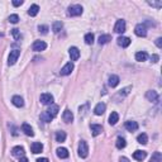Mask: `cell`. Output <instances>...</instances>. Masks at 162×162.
<instances>
[{"mask_svg":"<svg viewBox=\"0 0 162 162\" xmlns=\"http://www.w3.org/2000/svg\"><path fill=\"white\" fill-rule=\"evenodd\" d=\"M111 41V37L109 34H101L99 37V44H107Z\"/></svg>","mask_w":162,"mask_h":162,"instance_id":"26","label":"cell"},{"mask_svg":"<svg viewBox=\"0 0 162 162\" xmlns=\"http://www.w3.org/2000/svg\"><path fill=\"white\" fill-rule=\"evenodd\" d=\"M117 42H118V44L120 46V47H128V46L131 44V38H128V37H119L117 39Z\"/></svg>","mask_w":162,"mask_h":162,"instance_id":"17","label":"cell"},{"mask_svg":"<svg viewBox=\"0 0 162 162\" xmlns=\"http://www.w3.org/2000/svg\"><path fill=\"white\" fill-rule=\"evenodd\" d=\"M119 76H117V75H111L110 77H109V86L110 87H115V86H118V84H119Z\"/></svg>","mask_w":162,"mask_h":162,"instance_id":"23","label":"cell"},{"mask_svg":"<svg viewBox=\"0 0 162 162\" xmlns=\"http://www.w3.org/2000/svg\"><path fill=\"white\" fill-rule=\"evenodd\" d=\"M62 119H64L65 123H71V122L74 120V114H72V111L70 110V109H66V110L64 111Z\"/></svg>","mask_w":162,"mask_h":162,"instance_id":"12","label":"cell"},{"mask_svg":"<svg viewBox=\"0 0 162 162\" xmlns=\"http://www.w3.org/2000/svg\"><path fill=\"white\" fill-rule=\"evenodd\" d=\"M158 59H160L158 55H152V56H151V61L154 62V64H156V62H158Z\"/></svg>","mask_w":162,"mask_h":162,"instance_id":"40","label":"cell"},{"mask_svg":"<svg viewBox=\"0 0 162 162\" xmlns=\"http://www.w3.org/2000/svg\"><path fill=\"white\" fill-rule=\"evenodd\" d=\"M31 151H32V153H34V154L41 153V152L43 151V144L39 143V142H33L32 146H31Z\"/></svg>","mask_w":162,"mask_h":162,"instance_id":"11","label":"cell"},{"mask_svg":"<svg viewBox=\"0 0 162 162\" xmlns=\"http://www.w3.org/2000/svg\"><path fill=\"white\" fill-rule=\"evenodd\" d=\"M47 48V43L43 41H36L34 43L32 44V49L36 52H41V51H44Z\"/></svg>","mask_w":162,"mask_h":162,"instance_id":"7","label":"cell"},{"mask_svg":"<svg viewBox=\"0 0 162 162\" xmlns=\"http://www.w3.org/2000/svg\"><path fill=\"white\" fill-rule=\"evenodd\" d=\"M119 162H131V161L128 160L127 157H120V160H119Z\"/></svg>","mask_w":162,"mask_h":162,"instance_id":"44","label":"cell"},{"mask_svg":"<svg viewBox=\"0 0 162 162\" xmlns=\"http://www.w3.org/2000/svg\"><path fill=\"white\" fill-rule=\"evenodd\" d=\"M37 162H49L48 161V158H46V157H42V158H38Z\"/></svg>","mask_w":162,"mask_h":162,"instance_id":"43","label":"cell"},{"mask_svg":"<svg viewBox=\"0 0 162 162\" xmlns=\"http://www.w3.org/2000/svg\"><path fill=\"white\" fill-rule=\"evenodd\" d=\"M148 4L154 6V8H157V9H160L162 6V1H148Z\"/></svg>","mask_w":162,"mask_h":162,"instance_id":"39","label":"cell"},{"mask_svg":"<svg viewBox=\"0 0 162 162\" xmlns=\"http://www.w3.org/2000/svg\"><path fill=\"white\" fill-rule=\"evenodd\" d=\"M72 70H74V64L72 62H68V64H66L64 67L61 68V71H59V74H61L62 76H67V75H70Z\"/></svg>","mask_w":162,"mask_h":162,"instance_id":"8","label":"cell"},{"mask_svg":"<svg viewBox=\"0 0 162 162\" xmlns=\"http://www.w3.org/2000/svg\"><path fill=\"white\" fill-rule=\"evenodd\" d=\"M23 4V0H13V5L14 6H21Z\"/></svg>","mask_w":162,"mask_h":162,"instance_id":"41","label":"cell"},{"mask_svg":"<svg viewBox=\"0 0 162 162\" xmlns=\"http://www.w3.org/2000/svg\"><path fill=\"white\" fill-rule=\"evenodd\" d=\"M56 152H57V156L59 158H67L68 157V151H67V148H65V147H58L57 150H56Z\"/></svg>","mask_w":162,"mask_h":162,"instance_id":"21","label":"cell"},{"mask_svg":"<svg viewBox=\"0 0 162 162\" xmlns=\"http://www.w3.org/2000/svg\"><path fill=\"white\" fill-rule=\"evenodd\" d=\"M19 162H29V161L27 157H22V158H19Z\"/></svg>","mask_w":162,"mask_h":162,"instance_id":"45","label":"cell"},{"mask_svg":"<svg viewBox=\"0 0 162 162\" xmlns=\"http://www.w3.org/2000/svg\"><path fill=\"white\" fill-rule=\"evenodd\" d=\"M125 129L128 132H135L138 129V123L137 122H133V120L125 122Z\"/></svg>","mask_w":162,"mask_h":162,"instance_id":"13","label":"cell"},{"mask_svg":"<svg viewBox=\"0 0 162 162\" xmlns=\"http://www.w3.org/2000/svg\"><path fill=\"white\" fill-rule=\"evenodd\" d=\"M52 119H53V118H52L51 115H49V114L47 113V111H43V113H41V120H42V122L49 123V122H51Z\"/></svg>","mask_w":162,"mask_h":162,"instance_id":"33","label":"cell"},{"mask_svg":"<svg viewBox=\"0 0 162 162\" xmlns=\"http://www.w3.org/2000/svg\"><path fill=\"white\" fill-rule=\"evenodd\" d=\"M9 22L13 23V24H16V23L19 22V16H18V14H12L10 16H9Z\"/></svg>","mask_w":162,"mask_h":162,"instance_id":"36","label":"cell"},{"mask_svg":"<svg viewBox=\"0 0 162 162\" xmlns=\"http://www.w3.org/2000/svg\"><path fill=\"white\" fill-rule=\"evenodd\" d=\"M114 32L118 33V34H123L125 32V22L123 19H118L117 23L114 25Z\"/></svg>","mask_w":162,"mask_h":162,"instance_id":"6","label":"cell"},{"mask_svg":"<svg viewBox=\"0 0 162 162\" xmlns=\"http://www.w3.org/2000/svg\"><path fill=\"white\" fill-rule=\"evenodd\" d=\"M119 122V115L117 111H111L110 117H109V124L110 125H115Z\"/></svg>","mask_w":162,"mask_h":162,"instance_id":"24","label":"cell"},{"mask_svg":"<svg viewBox=\"0 0 162 162\" xmlns=\"http://www.w3.org/2000/svg\"><path fill=\"white\" fill-rule=\"evenodd\" d=\"M156 46H157L158 48H162V38L161 37L156 39Z\"/></svg>","mask_w":162,"mask_h":162,"instance_id":"42","label":"cell"},{"mask_svg":"<svg viewBox=\"0 0 162 162\" xmlns=\"http://www.w3.org/2000/svg\"><path fill=\"white\" fill-rule=\"evenodd\" d=\"M12 34L14 36V38L16 39V41H19V39H21V32H19V29H18V28L12 29Z\"/></svg>","mask_w":162,"mask_h":162,"instance_id":"37","label":"cell"},{"mask_svg":"<svg viewBox=\"0 0 162 162\" xmlns=\"http://www.w3.org/2000/svg\"><path fill=\"white\" fill-rule=\"evenodd\" d=\"M39 100H41V103L44 104V105H51V104H53L55 99H53V95L52 94H49V92H44V94L41 95Z\"/></svg>","mask_w":162,"mask_h":162,"instance_id":"3","label":"cell"},{"mask_svg":"<svg viewBox=\"0 0 162 162\" xmlns=\"http://www.w3.org/2000/svg\"><path fill=\"white\" fill-rule=\"evenodd\" d=\"M12 103L14 104L16 108H22L23 105H24V101H23V99L19 96V95H15V96L12 98Z\"/></svg>","mask_w":162,"mask_h":162,"instance_id":"22","label":"cell"},{"mask_svg":"<svg viewBox=\"0 0 162 162\" xmlns=\"http://www.w3.org/2000/svg\"><path fill=\"white\" fill-rule=\"evenodd\" d=\"M85 43L86 44H92L94 43V34L92 33H87V34H85Z\"/></svg>","mask_w":162,"mask_h":162,"instance_id":"34","label":"cell"},{"mask_svg":"<svg viewBox=\"0 0 162 162\" xmlns=\"http://www.w3.org/2000/svg\"><path fill=\"white\" fill-rule=\"evenodd\" d=\"M105 109H107V105L104 103H99V104H96V107L94 108V113L96 115H103Z\"/></svg>","mask_w":162,"mask_h":162,"instance_id":"16","label":"cell"},{"mask_svg":"<svg viewBox=\"0 0 162 162\" xmlns=\"http://www.w3.org/2000/svg\"><path fill=\"white\" fill-rule=\"evenodd\" d=\"M19 56H21V51L19 49H13V51H10V55H9L8 57V65H14L16 61H18Z\"/></svg>","mask_w":162,"mask_h":162,"instance_id":"4","label":"cell"},{"mask_svg":"<svg viewBox=\"0 0 162 162\" xmlns=\"http://www.w3.org/2000/svg\"><path fill=\"white\" fill-rule=\"evenodd\" d=\"M62 27H64V24H62L61 22H55L53 24H52V31H53V33H59Z\"/></svg>","mask_w":162,"mask_h":162,"instance_id":"31","label":"cell"},{"mask_svg":"<svg viewBox=\"0 0 162 162\" xmlns=\"http://www.w3.org/2000/svg\"><path fill=\"white\" fill-rule=\"evenodd\" d=\"M68 55L71 57V61H77L79 57H80V51H79L77 47H71L68 49Z\"/></svg>","mask_w":162,"mask_h":162,"instance_id":"9","label":"cell"},{"mask_svg":"<svg viewBox=\"0 0 162 162\" xmlns=\"http://www.w3.org/2000/svg\"><path fill=\"white\" fill-rule=\"evenodd\" d=\"M137 141H138V143H141V144H147V142H148L147 134H146V133H141V134L137 137Z\"/></svg>","mask_w":162,"mask_h":162,"instance_id":"30","label":"cell"},{"mask_svg":"<svg viewBox=\"0 0 162 162\" xmlns=\"http://www.w3.org/2000/svg\"><path fill=\"white\" fill-rule=\"evenodd\" d=\"M79 156L81 158H86L87 154H89V147H87V143L85 141H80L79 143Z\"/></svg>","mask_w":162,"mask_h":162,"instance_id":"2","label":"cell"},{"mask_svg":"<svg viewBox=\"0 0 162 162\" xmlns=\"http://www.w3.org/2000/svg\"><path fill=\"white\" fill-rule=\"evenodd\" d=\"M131 90H132V86H127V87L122 89L120 92H119V95H120V96H125V95L129 94V91H131Z\"/></svg>","mask_w":162,"mask_h":162,"instance_id":"35","label":"cell"},{"mask_svg":"<svg viewBox=\"0 0 162 162\" xmlns=\"http://www.w3.org/2000/svg\"><path fill=\"white\" fill-rule=\"evenodd\" d=\"M38 12H39V6L37 4L31 5V8L28 9V14L31 15V16H36V15L38 14Z\"/></svg>","mask_w":162,"mask_h":162,"instance_id":"27","label":"cell"},{"mask_svg":"<svg viewBox=\"0 0 162 162\" xmlns=\"http://www.w3.org/2000/svg\"><path fill=\"white\" fill-rule=\"evenodd\" d=\"M90 129H91V133L94 137H96V135H99L103 132V127L101 125H99V124H91L90 125Z\"/></svg>","mask_w":162,"mask_h":162,"instance_id":"18","label":"cell"},{"mask_svg":"<svg viewBox=\"0 0 162 162\" xmlns=\"http://www.w3.org/2000/svg\"><path fill=\"white\" fill-rule=\"evenodd\" d=\"M22 131L24 132V133L27 134L28 137H33V135H34V132H33L32 127H31V125H29L28 123H23V124H22Z\"/></svg>","mask_w":162,"mask_h":162,"instance_id":"19","label":"cell"},{"mask_svg":"<svg viewBox=\"0 0 162 162\" xmlns=\"http://www.w3.org/2000/svg\"><path fill=\"white\" fill-rule=\"evenodd\" d=\"M150 162H162V154H161V152H154V153L152 154Z\"/></svg>","mask_w":162,"mask_h":162,"instance_id":"28","label":"cell"},{"mask_svg":"<svg viewBox=\"0 0 162 162\" xmlns=\"http://www.w3.org/2000/svg\"><path fill=\"white\" fill-rule=\"evenodd\" d=\"M82 6L81 5H79V4H75V5H71V6H68V9H67V14L70 15V16H79V15H81L82 14Z\"/></svg>","mask_w":162,"mask_h":162,"instance_id":"1","label":"cell"},{"mask_svg":"<svg viewBox=\"0 0 162 162\" xmlns=\"http://www.w3.org/2000/svg\"><path fill=\"white\" fill-rule=\"evenodd\" d=\"M24 148L21 147V146H15L14 148L12 150V154L14 157H19V158H22V157H24Z\"/></svg>","mask_w":162,"mask_h":162,"instance_id":"10","label":"cell"},{"mask_svg":"<svg viewBox=\"0 0 162 162\" xmlns=\"http://www.w3.org/2000/svg\"><path fill=\"white\" fill-rule=\"evenodd\" d=\"M147 156V152L146 151H141V150H137L133 153V158L134 160H137V161H143L144 158H146Z\"/></svg>","mask_w":162,"mask_h":162,"instance_id":"14","label":"cell"},{"mask_svg":"<svg viewBox=\"0 0 162 162\" xmlns=\"http://www.w3.org/2000/svg\"><path fill=\"white\" fill-rule=\"evenodd\" d=\"M125 139L124 138H122V137H118L117 138V143H115V146H117L118 150H122V148H124L125 147Z\"/></svg>","mask_w":162,"mask_h":162,"instance_id":"32","label":"cell"},{"mask_svg":"<svg viewBox=\"0 0 162 162\" xmlns=\"http://www.w3.org/2000/svg\"><path fill=\"white\" fill-rule=\"evenodd\" d=\"M146 98H147L150 101H152V103H156V101H158V94H157V92L154 91V90H150V91H147Z\"/></svg>","mask_w":162,"mask_h":162,"instance_id":"15","label":"cell"},{"mask_svg":"<svg viewBox=\"0 0 162 162\" xmlns=\"http://www.w3.org/2000/svg\"><path fill=\"white\" fill-rule=\"evenodd\" d=\"M134 33L138 37H146L147 36V27L146 24H137L134 28Z\"/></svg>","mask_w":162,"mask_h":162,"instance_id":"5","label":"cell"},{"mask_svg":"<svg viewBox=\"0 0 162 162\" xmlns=\"http://www.w3.org/2000/svg\"><path fill=\"white\" fill-rule=\"evenodd\" d=\"M66 137H67V135H66V132H64V131H58L57 133H56V141L59 142V143L65 142Z\"/></svg>","mask_w":162,"mask_h":162,"instance_id":"25","label":"cell"},{"mask_svg":"<svg viewBox=\"0 0 162 162\" xmlns=\"http://www.w3.org/2000/svg\"><path fill=\"white\" fill-rule=\"evenodd\" d=\"M38 31L42 33V34H47L48 31H49V28H48V25H39L38 27Z\"/></svg>","mask_w":162,"mask_h":162,"instance_id":"38","label":"cell"},{"mask_svg":"<svg viewBox=\"0 0 162 162\" xmlns=\"http://www.w3.org/2000/svg\"><path fill=\"white\" fill-rule=\"evenodd\" d=\"M58 109H59V108H58V105L51 104V105H49V108H48V110H46V111H47V113H48L49 115H51L52 118H55L56 115L58 114Z\"/></svg>","mask_w":162,"mask_h":162,"instance_id":"20","label":"cell"},{"mask_svg":"<svg viewBox=\"0 0 162 162\" xmlns=\"http://www.w3.org/2000/svg\"><path fill=\"white\" fill-rule=\"evenodd\" d=\"M135 59H137L138 62H143L147 59V53L146 52H137L135 53Z\"/></svg>","mask_w":162,"mask_h":162,"instance_id":"29","label":"cell"}]
</instances>
